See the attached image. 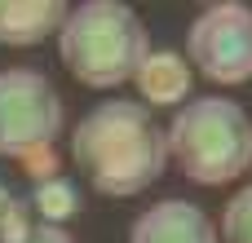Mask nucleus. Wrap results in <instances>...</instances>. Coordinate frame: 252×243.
Here are the masks:
<instances>
[{
    "label": "nucleus",
    "instance_id": "3",
    "mask_svg": "<svg viewBox=\"0 0 252 243\" xmlns=\"http://www.w3.org/2000/svg\"><path fill=\"white\" fill-rule=\"evenodd\" d=\"M146 53L151 40L142 18L115 0H89L80 9H66L58 27V58L84 89H115L133 80Z\"/></svg>",
    "mask_w": 252,
    "mask_h": 243
},
{
    "label": "nucleus",
    "instance_id": "8",
    "mask_svg": "<svg viewBox=\"0 0 252 243\" xmlns=\"http://www.w3.org/2000/svg\"><path fill=\"white\" fill-rule=\"evenodd\" d=\"M66 18L62 0H0V44L27 49L49 35H58Z\"/></svg>",
    "mask_w": 252,
    "mask_h": 243
},
{
    "label": "nucleus",
    "instance_id": "4",
    "mask_svg": "<svg viewBox=\"0 0 252 243\" xmlns=\"http://www.w3.org/2000/svg\"><path fill=\"white\" fill-rule=\"evenodd\" d=\"M62 133V97L35 66L0 71V159H27Z\"/></svg>",
    "mask_w": 252,
    "mask_h": 243
},
{
    "label": "nucleus",
    "instance_id": "7",
    "mask_svg": "<svg viewBox=\"0 0 252 243\" xmlns=\"http://www.w3.org/2000/svg\"><path fill=\"white\" fill-rule=\"evenodd\" d=\"M190 80H195V71L173 49H151L137 62V71H133V89H137V102L146 111L151 106H182V102H190Z\"/></svg>",
    "mask_w": 252,
    "mask_h": 243
},
{
    "label": "nucleus",
    "instance_id": "10",
    "mask_svg": "<svg viewBox=\"0 0 252 243\" xmlns=\"http://www.w3.org/2000/svg\"><path fill=\"white\" fill-rule=\"evenodd\" d=\"M217 239L252 243V182L244 186V190L230 195V204H226V213H221V235H217Z\"/></svg>",
    "mask_w": 252,
    "mask_h": 243
},
{
    "label": "nucleus",
    "instance_id": "1",
    "mask_svg": "<svg viewBox=\"0 0 252 243\" xmlns=\"http://www.w3.org/2000/svg\"><path fill=\"white\" fill-rule=\"evenodd\" d=\"M71 159L97 195L133 199V195L151 190L159 182V173L168 168L164 128L142 102L111 97L75 124Z\"/></svg>",
    "mask_w": 252,
    "mask_h": 243
},
{
    "label": "nucleus",
    "instance_id": "9",
    "mask_svg": "<svg viewBox=\"0 0 252 243\" xmlns=\"http://www.w3.org/2000/svg\"><path fill=\"white\" fill-rule=\"evenodd\" d=\"M31 217H44V226H62L80 213V190L75 182L66 177H49V182H35L31 186Z\"/></svg>",
    "mask_w": 252,
    "mask_h": 243
},
{
    "label": "nucleus",
    "instance_id": "13",
    "mask_svg": "<svg viewBox=\"0 0 252 243\" xmlns=\"http://www.w3.org/2000/svg\"><path fill=\"white\" fill-rule=\"evenodd\" d=\"M18 243H75V239H71L62 226H44V221H35V226H31Z\"/></svg>",
    "mask_w": 252,
    "mask_h": 243
},
{
    "label": "nucleus",
    "instance_id": "6",
    "mask_svg": "<svg viewBox=\"0 0 252 243\" xmlns=\"http://www.w3.org/2000/svg\"><path fill=\"white\" fill-rule=\"evenodd\" d=\"M128 243H221L213 217L186 199H159L128 226Z\"/></svg>",
    "mask_w": 252,
    "mask_h": 243
},
{
    "label": "nucleus",
    "instance_id": "12",
    "mask_svg": "<svg viewBox=\"0 0 252 243\" xmlns=\"http://www.w3.org/2000/svg\"><path fill=\"white\" fill-rule=\"evenodd\" d=\"M18 168L27 173V182H49V177H62V164H58V151L44 146V151H31L27 159H18Z\"/></svg>",
    "mask_w": 252,
    "mask_h": 243
},
{
    "label": "nucleus",
    "instance_id": "5",
    "mask_svg": "<svg viewBox=\"0 0 252 243\" xmlns=\"http://www.w3.org/2000/svg\"><path fill=\"white\" fill-rule=\"evenodd\" d=\"M186 66L213 84L252 80V9L239 0H221L199 9L186 31Z\"/></svg>",
    "mask_w": 252,
    "mask_h": 243
},
{
    "label": "nucleus",
    "instance_id": "2",
    "mask_svg": "<svg viewBox=\"0 0 252 243\" xmlns=\"http://www.w3.org/2000/svg\"><path fill=\"white\" fill-rule=\"evenodd\" d=\"M168 164L195 186H226L252 168V120L235 97H190L164 128Z\"/></svg>",
    "mask_w": 252,
    "mask_h": 243
},
{
    "label": "nucleus",
    "instance_id": "11",
    "mask_svg": "<svg viewBox=\"0 0 252 243\" xmlns=\"http://www.w3.org/2000/svg\"><path fill=\"white\" fill-rule=\"evenodd\" d=\"M31 226H35L31 204L22 195H13L9 186H0V243H18Z\"/></svg>",
    "mask_w": 252,
    "mask_h": 243
}]
</instances>
